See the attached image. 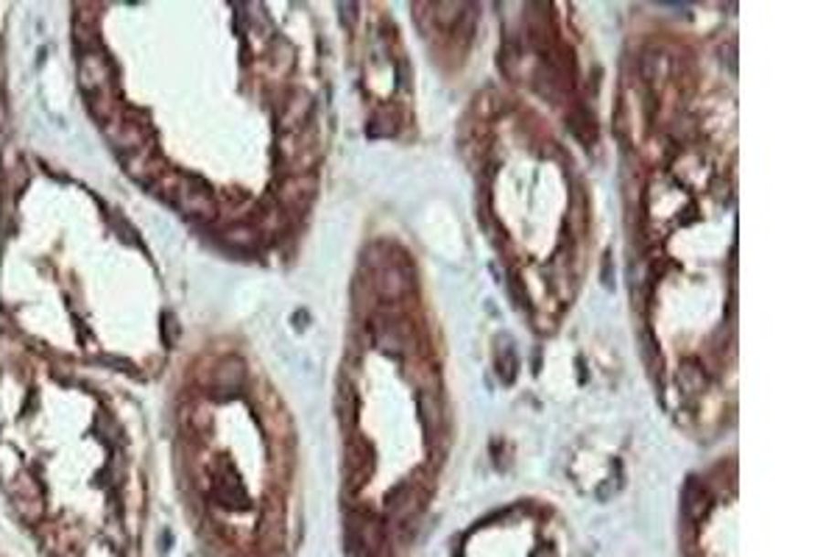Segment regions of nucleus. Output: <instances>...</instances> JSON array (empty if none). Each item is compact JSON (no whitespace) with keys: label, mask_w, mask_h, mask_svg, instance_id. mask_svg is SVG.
Wrapping results in <instances>:
<instances>
[{"label":"nucleus","mask_w":837,"mask_h":557,"mask_svg":"<svg viewBox=\"0 0 837 557\" xmlns=\"http://www.w3.org/2000/svg\"><path fill=\"white\" fill-rule=\"evenodd\" d=\"M4 176L0 312L17 346L151 379L171 334L145 243L101 195L37 159H17Z\"/></svg>","instance_id":"f257e3e1"},{"label":"nucleus","mask_w":837,"mask_h":557,"mask_svg":"<svg viewBox=\"0 0 837 557\" xmlns=\"http://www.w3.org/2000/svg\"><path fill=\"white\" fill-rule=\"evenodd\" d=\"M143 424L110 373L26 346L0 352V485L31 530L62 541L81 499L129 538L123 521L140 496Z\"/></svg>","instance_id":"f03ea898"},{"label":"nucleus","mask_w":837,"mask_h":557,"mask_svg":"<svg viewBox=\"0 0 837 557\" xmlns=\"http://www.w3.org/2000/svg\"><path fill=\"white\" fill-rule=\"evenodd\" d=\"M377 346L386 354H402V334H397L394 329H380L377 331Z\"/></svg>","instance_id":"7ed1b4c3"},{"label":"nucleus","mask_w":837,"mask_h":557,"mask_svg":"<svg viewBox=\"0 0 837 557\" xmlns=\"http://www.w3.org/2000/svg\"><path fill=\"white\" fill-rule=\"evenodd\" d=\"M6 98V37H4V9H0V106Z\"/></svg>","instance_id":"20e7f679"},{"label":"nucleus","mask_w":837,"mask_h":557,"mask_svg":"<svg viewBox=\"0 0 837 557\" xmlns=\"http://www.w3.org/2000/svg\"><path fill=\"white\" fill-rule=\"evenodd\" d=\"M422 418L425 424H430L433 429L441 424V405L433 396H422Z\"/></svg>","instance_id":"39448f33"}]
</instances>
